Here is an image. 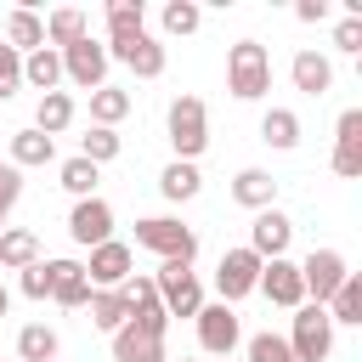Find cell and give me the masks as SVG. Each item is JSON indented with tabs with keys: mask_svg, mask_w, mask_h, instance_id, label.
Returning <instances> with one entry per match:
<instances>
[{
	"mask_svg": "<svg viewBox=\"0 0 362 362\" xmlns=\"http://www.w3.org/2000/svg\"><path fill=\"white\" fill-rule=\"evenodd\" d=\"M57 181H62V192H74V198H96V181H102V170L90 164V158H62L57 164Z\"/></svg>",
	"mask_w": 362,
	"mask_h": 362,
	"instance_id": "4dcf8cb0",
	"label": "cell"
},
{
	"mask_svg": "<svg viewBox=\"0 0 362 362\" xmlns=\"http://www.w3.org/2000/svg\"><path fill=\"white\" fill-rule=\"evenodd\" d=\"M153 288H158L164 317H198V311H204V283H198V272L181 266V260H164L158 277H153Z\"/></svg>",
	"mask_w": 362,
	"mask_h": 362,
	"instance_id": "277c9868",
	"label": "cell"
},
{
	"mask_svg": "<svg viewBox=\"0 0 362 362\" xmlns=\"http://www.w3.org/2000/svg\"><path fill=\"white\" fill-rule=\"evenodd\" d=\"M23 85H34L40 96H51V90L62 85V57H57L51 45H40V51H28V57H23Z\"/></svg>",
	"mask_w": 362,
	"mask_h": 362,
	"instance_id": "7402d4cb",
	"label": "cell"
},
{
	"mask_svg": "<svg viewBox=\"0 0 362 362\" xmlns=\"http://www.w3.org/2000/svg\"><path fill=\"white\" fill-rule=\"evenodd\" d=\"M215 362H232V356H215Z\"/></svg>",
	"mask_w": 362,
	"mask_h": 362,
	"instance_id": "7bdbcfd3",
	"label": "cell"
},
{
	"mask_svg": "<svg viewBox=\"0 0 362 362\" xmlns=\"http://www.w3.org/2000/svg\"><path fill=\"white\" fill-rule=\"evenodd\" d=\"M136 34H147V6L141 0H107V51L130 45Z\"/></svg>",
	"mask_w": 362,
	"mask_h": 362,
	"instance_id": "ac0fdd59",
	"label": "cell"
},
{
	"mask_svg": "<svg viewBox=\"0 0 362 362\" xmlns=\"http://www.w3.org/2000/svg\"><path fill=\"white\" fill-rule=\"evenodd\" d=\"M136 243L153 249V255H164V260H181V266L198 260V232L181 226L175 215H147V221H136Z\"/></svg>",
	"mask_w": 362,
	"mask_h": 362,
	"instance_id": "3957f363",
	"label": "cell"
},
{
	"mask_svg": "<svg viewBox=\"0 0 362 362\" xmlns=\"http://www.w3.org/2000/svg\"><path fill=\"white\" fill-rule=\"evenodd\" d=\"M85 311H90V328H102V334H119V328L130 322V300H124V288H90Z\"/></svg>",
	"mask_w": 362,
	"mask_h": 362,
	"instance_id": "ffe728a7",
	"label": "cell"
},
{
	"mask_svg": "<svg viewBox=\"0 0 362 362\" xmlns=\"http://www.w3.org/2000/svg\"><path fill=\"white\" fill-rule=\"evenodd\" d=\"M181 362H192V356H181Z\"/></svg>",
	"mask_w": 362,
	"mask_h": 362,
	"instance_id": "ee69618b",
	"label": "cell"
},
{
	"mask_svg": "<svg viewBox=\"0 0 362 362\" xmlns=\"http://www.w3.org/2000/svg\"><path fill=\"white\" fill-rule=\"evenodd\" d=\"M158 23H164V34H170V40H181V34H198V23H204V11H198L192 0H170Z\"/></svg>",
	"mask_w": 362,
	"mask_h": 362,
	"instance_id": "836d02e7",
	"label": "cell"
},
{
	"mask_svg": "<svg viewBox=\"0 0 362 362\" xmlns=\"http://www.w3.org/2000/svg\"><path fill=\"white\" fill-rule=\"evenodd\" d=\"M345 277H351V272H345V255H339V249H311V255L300 260V288H305L311 305H328Z\"/></svg>",
	"mask_w": 362,
	"mask_h": 362,
	"instance_id": "52a82bcc",
	"label": "cell"
},
{
	"mask_svg": "<svg viewBox=\"0 0 362 362\" xmlns=\"http://www.w3.org/2000/svg\"><path fill=\"white\" fill-rule=\"evenodd\" d=\"M334 175H345V181H356L362 175V107H345L339 113V124H334Z\"/></svg>",
	"mask_w": 362,
	"mask_h": 362,
	"instance_id": "4fadbf2b",
	"label": "cell"
},
{
	"mask_svg": "<svg viewBox=\"0 0 362 362\" xmlns=\"http://www.w3.org/2000/svg\"><path fill=\"white\" fill-rule=\"evenodd\" d=\"M164 124H170V147H175L181 164H192V158L209 147V107H204V96H187V90H181V96L170 102Z\"/></svg>",
	"mask_w": 362,
	"mask_h": 362,
	"instance_id": "7a4b0ae2",
	"label": "cell"
},
{
	"mask_svg": "<svg viewBox=\"0 0 362 362\" xmlns=\"http://www.w3.org/2000/svg\"><path fill=\"white\" fill-rule=\"evenodd\" d=\"M322 311H328V322H334V328H339V322H345V328H356V322H362V277L351 272V277L334 288V300H328Z\"/></svg>",
	"mask_w": 362,
	"mask_h": 362,
	"instance_id": "f546056e",
	"label": "cell"
},
{
	"mask_svg": "<svg viewBox=\"0 0 362 362\" xmlns=\"http://www.w3.org/2000/svg\"><path fill=\"white\" fill-rule=\"evenodd\" d=\"M334 45H339V51H362V17H351V11H345V17H339V28H334Z\"/></svg>",
	"mask_w": 362,
	"mask_h": 362,
	"instance_id": "ab89813d",
	"label": "cell"
},
{
	"mask_svg": "<svg viewBox=\"0 0 362 362\" xmlns=\"http://www.w3.org/2000/svg\"><path fill=\"white\" fill-rule=\"evenodd\" d=\"M272 305H283V311H294V305H305V288H300V260H288V255H277V260H266L260 266V283H255Z\"/></svg>",
	"mask_w": 362,
	"mask_h": 362,
	"instance_id": "7c38bea8",
	"label": "cell"
},
{
	"mask_svg": "<svg viewBox=\"0 0 362 362\" xmlns=\"http://www.w3.org/2000/svg\"><path fill=\"white\" fill-rule=\"evenodd\" d=\"M45 266H51V300H57V305H68V311H79V305L90 300L85 266H79V260H45Z\"/></svg>",
	"mask_w": 362,
	"mask_h": 362,
	"instance_id": "e0dca14e",
	"label": "cell"
},
{
	"mask_svg": "<svg viewBox=\"0 0 362 362\" xmlns=\"http://www.w3.org/2000/svg\"><path fill=\"white\" fill-rule=\"evenodd\" d=\"M68 124H74V96H68V90H51V96H40V107H34V130L57 141Z\"/></svg>",
	"mask_w": 362,
	"mask_h": 362,
	"instance_id": "d4e9b609",
	"label": "cell"
},
{
	"mask_svg": "<svg viewBox=\"0 0 362 362\" xmlns=\"http://www.w3.org/2000/svg\"><path fill=\"white\" fill-rule=\"evenodd\" d=\"M288 351H294V362H328V351H334V322H328V311L322 305H294V322H288Z\"/></svg>",
	"mask_w": 362,
	"mask_h": 362,
	"instance_id": "5b68a950",
	"label": "cell"
},
{
	"mask_svg": "<svg viewBox=\"0 0 362 362\" xmlns=\"http://www.w3.org/2000/svg\"><path fill=\"white\" fill-rule=\"evenodd\" d=\"M57 328H45V322H23L17 328V362H57Z\"/></svg>",
	"mask_w": 362,
	"mask_h": 362,
	"instance_id": "83f0119b",
	"label": "cell"
},
{
	"mask_svg": "<svg viewBox=\"0 0 362 362\" xmlns=\"http://www.w3.org/2000/svg\"><path fill=\"white\" fill-rule=\"evenodd\" d=\"M23 294H28V300H45V294H51V266H45V260L23 266Z\"/></svg>",
	"mask_w": 362,
	"mask_h": 362,
	"instance_id": "f35d334b",
	"label": "cell"
},
{
	"mask_svg": "<svg viewBox=\"0 0 362 362\" xmlns=\"http://www.w3.org/2000/svg\"><path fill=\"white\" fill-rule=\"evenodd\" d=\"M17 198H23V170H17V164H0V226H6V215L17 209Z\"/></svg>",
	"mask_w": 362,
	"mask_h": 362,
	"instance_id": "74e56055",
	"label": "cell"
},
{
	"mask_svg": "<svg viewBox=\"0 0 362 362\" xmlns=\"http://www.w3.org/2000/svg\"><path fill=\"white\" fill-rule=\"evenodd\" d=\"M260 141L277 147V153L300 147V113H294V107H266V119H260Z\"/></svg>",
	"mask_w": 362,
	"mask_h": 362,
	"instance_id": "484cf974",
	"label": "cell"
},
{
	"mask_svg": "<svg viewBox=\"0 0 362 362\" xmlns=\"http://www.w3.org/2000/svg\"><path fill=\"white\" fill-rule=\"evenodd\" d=\"M107 62H124L136 79H158V74H164V40H158V34H136L130 45H113Z\"/></svg>",
	"mask_w": 362,
	"mask_h": 362,
	"instance_id": "5bb4252c",
	"label": "cell"
},
{
	"mask_svg": "<svg viewBox=\"0 0 362 362\" xmlns=\"http://www.w3.org/2000/svg\"><path fill=\"white\" fill-rule=\"evenodd\" d=\"M79 158H90V164L102 170L107 158H119V136H113V130H102V124H90V130L79 136Z\"/></svg>",
	"mask_w": 362,
	"mask_h": 362,
	"instance_id": "e575fe53",
	"label": "cell"
},
{
	"mask_svg": "<svg viewBox=\"0 0 362 362\" xmlns=\"http://www.w3.org/2000/svg\"><path fill=\"white\" fill-rule=\"evenodd\" d=\"M51 158H57V141L40 136L34 124L11 136V164H17V170H40V164H51Z\"/></svg>",
	"mask_w": 362,
	"mask_h": 362,
	"instance_id": "4316f807",
	"label": "cell"
},
{
	"mask_svg": "<svg viewBox=\"0 0 362 362\" xmlns=\"http://www.w3.org/2000/svg\"><path fill=\"white\" fill-rule=\"evenodd\" d=\"M6 45L17 51V57H28V51H40L45 45V23L28 11V6H17L11 17H6Z\"/></svg>",
	"mask_w": 362,
	"mask_h": 362,
	"instance_id": "cb8c5ba5",
	"label": "cell"
},
{
	"mask_svg": "<svg viewBox=\"0 0 362 362\" xmlns=\"http://www.w3.org/2000/svg\"><path fill=\"white\" fill-rule=\"evenodd\" d=\"M226 90H232L238 102H260V96L272 90V57H266L260 40H238V45L226 51Z\"/></svg>",
	"mask_w": 362,
	"mask_h": 362,
	"instance_id": "6da1fadb",
	"label": "cell"
},
{
	"mask_svg": "<svg viewBox=\"0 0 362 362\" xmlns=\"http://www.w3.org/2000/svg\"><path fill=\"white\" fill-rule=\"evenodd\" d=\"M68 238H74V243H85V249L107 243V238H113V204H107V198H74Z\"/></svg>",
	"mask_w": 362,
	"mask_h": 362,
	"instance_id": "8fae6325",
	"label": "cell"
},
{
	"mask_svg": "<svg viewBox=\"0 0 362 362\" xmlns=\"http://www.w3.org/2000/svg\"><path fill=\"white\" fill-rule=\"evenodd\" d=\"M192 322H198V345H204L209 356H232V351H238V339H243L238 311H232V305H221V300H215V305H204Z\"/></svg>",
	"mask_w": 362,
	"mask_h": 362,
	"instance_id": "30bf717a",
	"label": "cell"
},
{
	"mask_svg": "<svg viewBox=\"0 0 362 362\" xmlns=\"http://www.w3.org/2000/svg\"><path fill=\"white\" fill-rule=\"evenodd\" d=\"M6 311H11V294H6V288H0V317H6Z\"/></svg>",
	"mask_w": 362,
	"mask_h": 362,
	"instance_id": "b9f144b4",
	"label": "cell"
},
{
	"mask_svg": "<svg viewBox=\"0 0 362 362\" xmlns=\"http://www.w3.org/2000/svg\"><path fill=\"white\" fill-rule=\"evenodd\" d=\"M113 362H170V356H164V339L158 334H141L136 322H124L113 334Z\"/></svg>",
	"mask_w": 362,
	"mask_h": 362,
	"instance_id": "44dd1931",
	"label": "cell"
},
{
	"mask_svg": "<svg viewBox=\"0 0 362 362\" xmlns=\"http://www.w3.org/2000/svg\"><path fill=\"white\" fill-rule=\"evenodd\" d=\"M288 243H294V221H288L283 209H260L255 226H249V249H255L260 260H277Z\"/></svg>",
	"mask_w": 362,
	"mask_h": 362,
	"instance_id": "9a60e30c",
	"label": "cell"
},
{
	"mask_svg": "<svg viewBox=\"0 0 362 362\" xmlns=\"http://www.w3.org/2000/svg\"><path fill=\"white\" fill-rule=\"evenodd\" d=\"M34 260H40V238L28 226H6L0 232V272H23Z\"/></svg>",
	"mask_w": 362,
	"mask_h": 362,
	"instance_id": "603a6c76",
	"label": "cell"
},
{
	"mask_svg": "<svg viewBox=\"0 0 362 362\" xmlns=\"http://www.w3.org/2000/svg\"><path fill=\"white\" fill-rule=\"evenodd\" d=\"M249 362H294V351H288L283 334H255L249 339Z\"/></svg>",
	"mask_w": 362,
	"mask_h": 362,
	"instance_id": "d590c367",
	"label": "cell"
},
{
	"mask_svg": "<svg viewBox=\"0 0 362 362\" xmlns=\"http://www.w3.org/2000/svg\"><path fill=\"white\" fill-rule=\"evenodd\" d=\"M130 272H136V255H130V243H119V238L96 243L90 260H85V283H90V288H124Z\"/></svg>",
	"mask_w": 362,
	"mask_h": 362,
	"instance_id": "9c48e42d",
	"label": "cell"
},
{
	"mask_svg": "<svg viewBox=\"0 0 362 362\" xmlns=\"http://www.w3.org/2000/svg\"><path fill=\"white\" fill-rule=\"evenodd\" d=\"M57 57H62V79H74L79 90H102V85H107V45H102V40L85 34V40H74V45L57 51Z\"/></svg>",
	"mask_w": 362,
	"mask_h": 362,
	"instance_id": "ba28073f",
	"label": "cell"
},
{
	"mask_svg": "<svg viewBox=\"0 0 362 362\" xmlns=\"http://www.w3.org/2000/svg\"><path fill=\"white\" fill-rule=\"evenodd\" d=\"M85 34H90V23H85V11H74V6H62V11L45 17V45H51V51H68V45L85 40Z\"/></svg>",
	"mask_w": 362,
	"mask_h": 362,
	"instance_id": "f1b7e54d",
	"label": "cell"
},
{
	"mask_svg": "<svg viewBox=\"0 0 362 362\" xmlns=\"http://www.w3.org/2000/svg\"><path fill=\"white\" fill-rule=\"evenodd\" d=\"M294 17H300V23H322V17H328V0H300Z\"/></svg>",
	"mask_w": 362,
	"mask_h": 362,
	"instance_id": "60d3db41",
	"label": "cell"
},
{
	"mask_svg": "<svg viewBox=\"0 0 362 362\" xmlns=\"http://www.w3.org/2000/svg\"><path fill=\"white\" fill-rule=\"evenodd\" d=\"M260 255L243 243V249H226L221 255V266H215V294H221V305H238L243 294H255V283H260Z\"/></svg>",
	"mask_w": 362,
	"mask_h": 362,
	"instance_id": "8992f818",
	"label": "cell"
},
{
	"mask_svg": "<svg viewBox=\"0 0 362 362\" xmlns=\"http://www.w3.org/2000/svg\"><path fill=\"white\" fill-rule=\"evenodd\" d=\"M232 198H238L243 209H255V215H260V209H277V181H272V170H255V164L238 170V175H232Z\"/></svg>",
	"mask_w": 362,
	"mask_h": 362,
	"instance_id": "2e32d148",
	"label": "cell"
},
{
	"mask_svg": "<svg viewBox=\"0 0 362 362\" xmlns=\"http://www.w3.org/2000/svg\"><path fill=\"white\" fill-rule=\"evenodd\" d=\"M198 187H204V175H198V164H164V175H158V192L170 198V204H187V198H198Z\"/></svg>",
	"mask_w": 362,
	"mask_h": 362,
	"instance_id": "1f68e13d",
	"label": "cell"
},
{
	"mask_svg": "<svg viewBox=\"0 0 362 362\" xmlns=\"http://www.w3.org/2000/svg\"><path fill=\"white\" fill-rule=\"evenodd\" d=\"M124 113H130V90H119V85H102V90H90V119H96L102 130H113Z\"/></svg>",
	"mask_w": 362,
	"mask_h": 362,
	"instance_id": "d6a6232c",
	"label": "cell"
},
{
	"mask_svg": "<svg viewBox=\"0 0 362 362\" xmlns=\"http://www.w3.org/2000/svg\"><path fill=\"white\" fill-rule=\"evenodd\" d=\"M17 90H23V57L0 40V102H11Z\"/></svg>",
	"mask_w": 362,
	"mask_h": 362,
	"instance_id": "8d00e7d4",
	"label": "cell"
},
{
	"mask_svg": "<svg viewBox=\"0 0 362 362\" xmlns=\"http://www.w3.org/2000/svg\"><path fill=\"white\" fill-rule=\"evenodd\" d=\"M288 79H294V90H305V96H322V90L334 85V62H328L322 51H294V62H288Z\"/></svg>",
	"mask_w": 362,
	"mask_h": 362,
	"instance_id": "d6986e66",
	"label": "cell"
}]
</instances>
